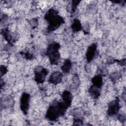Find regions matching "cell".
<instances>
[{
	"label": "cell",
	"mask_w": 126,
	"mask_h": 126,
	"mask_svg": "<svg viewBox=\"0 0 126 126\" xmlns=\"http://www.w3.org/2000/svg\"><path fill=\"white\" fill-rule=\"evenodd\" d=\"M45 19L48 24L47 30L48 32H53L64 22L63 17L58 14V12L55 9H49L44 16Z\"/></svg>",
	"instance_id": "cell-2"
},
{
	"label": "cell",
	"mask_w": 126,
	"mask_h": 126,
	"mask_svg": "<svg viewBox=\"0 0 126 126\" xmlns=\"http://www.w3.org/2000/svg\"><path fill=\"white\" fill-rule=\"evenodd\" d=\"M118 119L122 123H124L126 121V116L125 114H120L118 116Z\"/></svg>",
	"instance_id": "cell-19"
},
{
	"label": "cell",
	"mask_w": 126,
	"mask_h": 126,
	"mask_svg": "<svg viewBox=\"0 0 126 126\" xmlns=\"http://www.w3.org/2000/svg\"><path fill=\"white\" fill-rule=\"evenodd\" d=\"M120 109L119 99L116 98L111 101L108 105L107 109V114L109 116H113L117 115Z\"/></svg>",
	"instance_id": "cell-6"
},
{
	"label": "cell",
	"mask_w": 126,
	"mask_h": 126,
	"mask_svg": "<svg viewBox=\"0 0 126 126\" xmlns=\"http://www.w3.org/2000/svg\"><path fill=\"white\" fill-rule=\"evenodd\" d=\"M73 125H83V120L79 118H75L73 121Z\"/></svg>",
	"instance_id": "cell-17"
},
{
	"label": "cell",
	"mask_w": 126,
	"mask_h": 126,
	"mask_svg": "<svg viewBox=\"0 0 126 126\" xmlns=\"http://www.w3.org/2000/svg\"><path fill=\"white\" fill-rule=\"evenodd\" d=\"M62 101L69 107L71 104L72 101V95L71 93L68 91H64L62 94Z\"/></svg>",
	"instance_id": "cell-9"
},
{
	"label": "cell",
	"mask_w": 126,
	"mask_h": 126,
	"mask_svg": "<svg viewBox=\"0 0 126 126\" xmlns=\"http://www.w3.org/2000/svg\"><path fill=\"white\" fill-rule=\"evenodd\" d=\"M2 34L3 35V37L5 38V39L7 40V42H8L10 43L12 42V37L7 29H3V31H2Z\"/></svg>",
	"instance_id": "cell-14"
},
{
	"label": "cell",
	"mask_w": 126,
	"mask_h": 126,
	"mask_svg": "<svg viewBox=\"0 0 126 126\" xmlns=\"http://www.w3.org/2000/svg\"><path fill=\"white\" fill-rule=\"evenodd\" d=\"M119 64H120L121 65H125L126 64V59H124L121 60H117L116 61Z\"/></svg>",
	"instance_id": "cell-22"
},
{
	"label": "cell",
	"mask_w": 126,
	"mask_h": 126,
	"mask_svg": "<svg viewBox=\"0 0 126 126\" xmlns=\"http://www.w3.org/2000/svg\"><path fill=\"white\" fill-rule=\"evenodd\" d=\"M24 55L25 56V57L27 60H32L33 58V55L31 53H24Z\"/></svg>",
	"instance_id": "cell-20"
},
{
	"label": "cell",
	"mask_w": 126,
	"mask_h": 126,
	"mask_svg": "<svg viewBox=\"0 0 126 126\" xmlns=\"http://www.w3.org/2000/svg\"><path fill=\"white\" fill-rule=\"evenodd\" d=\"M92 82L93 86L101 89L103 85V79L101 75L98 74L94 76L92 79Z\"/></svg>",
	"instance_id": "cell-11"
},
{
	"label": "cell",
	"mask_w": 126,
	"mask_h": 126,
	"mask_svg": "<svg viewBox=\"0 0 126 126\" xmlns=\"http://www.w3.org/2000/svg\"><path fill=\"white\" fill-rule=\"evenodd\" d=\"M89 93L93 98L97 99L100 94V89L92 85L89 89Z\"/></svg>",
	"instance_id": "cell-10"
},
{
	"label": "cell",
	"mask_w": 126,
	"mask_h": 126,
	"mask_svg": "<svg viewBox=\"0 0 126 126\" xmlns=\"http://www.w3.org/2000/svg\"><path fill=\"white\" fill-rule=\"evenodd\" d=\"M48 73V71L46 68L41 66L36 67L34 70L35 81L39 84L43 83Z\"/></svg>",
	"instance_id": "cell-4"
},
{
	"label": "cell",
	"mask_w": 126,
	"mask_h": 126,
	"mask_svg": "<svg viewBox=\"0 0 126 126\" xmlns=\"http://www.w3.org/2000/svg\"><path fill=\"white\" fill-rule=\"evenodd\" d=\"M30 24L31 25V26L33 27H36V25H37V21L36 19H32L31 22H30Z\"/></svg>",
	"instance_id": "cell-21"
},
{
	"label": "cell",
	"mask_w": 126,
	"mask_h": 126,
	"mask_svg": "<svg viewBox=\"0 0 126 126\" xmlns=\"http://www.w3.org/2000/svg\"><path fill=\"white\" fill-rule=\"evenodd\" d=\"M60 44L56 42H52L48 46L46 50V55L48 57L50 62L52 64L56 65L59 62L60 59Z\"/></svg>",
	"instance_id": "cell-3"
},
{
	"label": "cell",
	"mask_w": 126,
	"mask_h": 126,
	"mask_svg": "<svg viewBox=\"0 0 126 126\" xmlns=\"http://www.w3.org/2000/svg\"><path fill=\"white\" fill-rule=\"evenodd\" d=\"M71 28L73 32H78L82 29V24L79 19L75 18L73 20Z\"/></svg>",
	"instance_id": "cell-12"
},
{
	"label": "cell",
	"mask_w": 126,
	"mask_h": 126,
	"mask_svg": "<svg viewBox=\"0 0 126 126\" xmlns=\"http://www.w3.org/2000/svg\"><path fill=\"white\" fill-rule=\"evenodd\" d=\"M30 94L27 93H23L20 98V109L25 115H26L28 113L30 105Z\"/></svg>",
	"instance_id": "cell-5"
},
{
	"label": "cell",
	"mask_w": 126,
	"mask_h": 126,
	"mask_svg": "<svg viewBox=\"0 0 126 126\" xmlns=\"http://www.w3.org/2000/svg\"><path fill=\"white\" fill-rule=\"evenodd\" d=\"M68 107L63 101L53 102L49 107L45 118L49 121H55L59 117L63 116Z\"/></svg>",
	"instance_id": "cell-1"
},
{
	"label": "cell",
	"mask_w": 126,
	"mask_h": 126,
	"mask_svg": "<svg viewBox=\"0 0 126 126\" xmlns=\"http://www.w3.org/2000/svg\"><path fill=\"white\" fill-rule=\"evenodd\" d=\"M7 71V69L6 67H5L4 65H1L0 67V73L1 75L2 76L4 74H5Z\"/></svg>",
	"instance_id": "cell-18"
},
{
	"label": "cell",
	"mask_w": 126,
	"mask_h": 126,
	"mask_svg": "<svg viewBox=\"0 0 126 126\" xmlns=\"http://www.w3.org/2000/svg\"><path fill=\"white\" fill-rule=\"evenodd\" d=\"M121 76V74L120 72H114L112 73L110 75V79L113 82H116L118 79H119Z\"/></svg>",
	"instance_id": "cell-15"
},
{
	"label": "cell",
	"mask_w": 126,
	"mask_h": 126,
	"mask_svg": "<svg viewBox=\"0 0 126 126\" xmlns=\"http://www.w3.org/2000/svg\"><path fill=\"white\" fill-rule=\"evenodd\" d=\"M62 78L63 74L61 72L55 71L51 75L48 81L51 84L57 85L62 81Z\"/></svg>",
	"instance_id": "cell-8"
},
{
	"label": "cell",
	"mask_w": 126,
	"mask_h": 126,
	"mask_svg": "<svg viewBox=\"0 0 126 126\" xmlns=\"http://www.w3.org/2000/svg\"><path fill=\"white\" fill-rule=\"evenodd\" d=\"M97 50V45L96 43H93L87 49L86 58L88 62L90 63L93 61L94 58Z\"/></svg>",
	"instance_id": "cell-7"
},
{
	"label": "cell",
	"mask_w": 126,
	"mask_h": 126,
	"mask_svg": "<svg viewBox=\"0 0 126 126\" xmlns=\"http://www.w3.org/2000/svg\"><path fill=\"white\" fill-rule=\"evenodd\" d=\"M80 2V1L78 0H73L72 2V12H74L75 11L77 7Z\"/></svg>",
	"instance_id": "cell-16"
},
{
	"label": "cell",
	"mask_w": 126,
	"mask_h": 126,
	"mask_svg": "<svg viewBox=\"0 0 126 126\" xmlns=\"http://www.w3.org/2000/svg\"><path fill=\"white\" fill-rule=\"evenodd\" d=\"M71 66H72V63L71 61L67 59L64 61V63L62 66L61 69L63 73H67L69 72L71 68Z\"/></svg>",
	"instance_id": "cell-13"
}]
</instances>
